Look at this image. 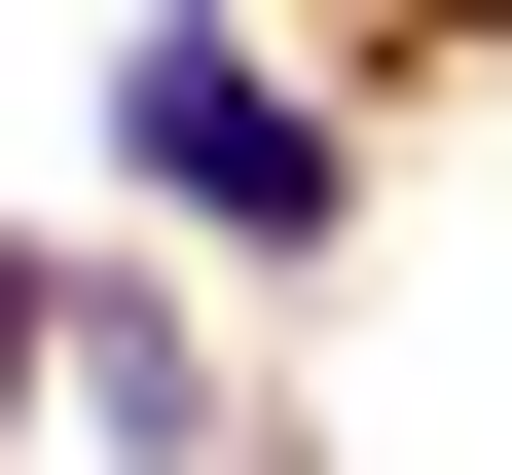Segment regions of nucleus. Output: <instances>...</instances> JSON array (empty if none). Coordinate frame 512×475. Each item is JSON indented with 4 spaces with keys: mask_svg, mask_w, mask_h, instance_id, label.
Returning <instances> with one entry per match:
<instances>
[{
    "mask_svg": "<svg viewBox=\"0 0 512 475\" xmlns=\"http://www.w3.org/2000/svg\"><path fill=\"white\" fill-rule=\"evenodd\" d=\"M147 183L183 220H330V110L256 74V37H147Z\"/></svg>",
    "mask_w": 512,
    "mask_h": 475,
    "instance_id": "1",
    "label": "nucleus"
}]
</instances>
